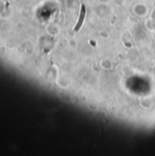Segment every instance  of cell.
<instances>
[{"mask_svg":"<svg viewBox=\"0 0 155 156\" xmlns=\"http://www.w3.org/2000/svg\"><path fill=\"white\" fill-rule=\"evenodd\" d=\"M85 16H86V6L84 5H80V10H79V18H78V21L73 28V30L75 32H78L81 27L83 26V23H84V20H85Z\"/></svg>","mask_w":155,"mask_h":156,"instance_id":"6da1fadb","label":"cell"}]
</instances>
